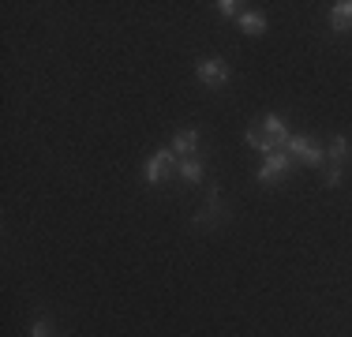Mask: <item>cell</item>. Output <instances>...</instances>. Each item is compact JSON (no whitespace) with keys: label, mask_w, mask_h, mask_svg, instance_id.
<instances>
[{"label":"cell","mask_w":352,"mask_h":337,"mask_svg":"<svg viewBox=\"0 0 352 337\" xmlns=\"http://www.w3.org/2000/svg\"><path fill=\"white\" fill-rule=\"evenodd\" d=\"M326 165H330V162H326ZM322 184H326V188H338V184H341V165H330V168H326Z\"/></svg>","instance_id":"obj_14"},{"label":"cell","mask_w":352,"mask_h":337,"mask_svg":"<svg viewBox=\"0 0 352 337\" xmlns=\"http://www.w3.org/2000/svg\"><path fill=\"white\" fill-rule=\"evenodd\" d=\"M266 27H270V23H266V15H258V12H244V15H240V30L251 34V38H255V34H266Z\"/></svg>","instance_id":"obj_11"},{"label":"cell","mask_w":352,"mask_h":337,"mask_svg":"<svg viewBox=\"0 0 352 337\" xmlns=\"http://www.w3.org/2000/svg\"><path fill=\"white\" fill-rule=\"evenodd\" d=\"M258 128H266V135H270V139L278 142V150H285V142H289V128H285V120H281L278 113H266Z\"/></svg>","instance_id":"obj_8"},{"label":"cell","mask_w":352,"mask_h":337,"mask_svg":"<svg viewBox=\"0 0 352 337\" xmlns=\"http://www.w3.org/2000/svg\"><path fill=\"white\" fill-rule=\"evenodd\" d=\"M229 75H232V67L225 56H206V61L195 64V79L203 83V87H225Z\"/></svg>","instance_id":"obj_1"},{"label":"cell","mask_w":352,"mask_h":337,"mask_svg":"<svg viewBox=\"0 0 352 337\" xmlns=\"http://www.w3.org/2000/svg\"><path fill=\"white\" fill-rule=\"evenodd\" d=\"M53 334V323H49V318H38L34 326H30V337H49Z\"/></svg>","instance_id":"obj_15"},{"label":"cell","mask_w":352,"mask_h":337,"mask_svg":"<svg viewBox=\"0 0 352 337\" xmlns=\"http://www.w3.org/2000/svg\"><path fill=\"white\" fill-rule=\"evenodd\" d=\"M349 157H352V142L345 139V135H333L330 150H326V162H330V165H345Z\"/></svg>","instance_id":"obj_9"},{"label":"cell","mask_w":352,"mask_h":337,"mask_svg":"<svg viewBox=\"0 0 352 337\" xmlns=\"http://www.w3.org/2000/svg\"><path fill=\"white\" fill-rule=\"evenodd\" d=\"M244 139H248V146H255L263 157H270L274 150H278V142H274L266 131H258V124H255V128H248V135H244Z\"/></svg>","instance_id":"obj_10"},{"label":"cell","mask_w":352,"mask_h":337,"mask_svg":"<svg viewBox=\"0 0 352 337\" xmlns=\"http://www.w3.org/2000/svg\"><path fill=\"white\" fill-rule=\"evenodd\" d=\"M195 150H199V131H195V128H184V131L173 139V154L184 157V162H188V157H195Z\"/></svg>","instance_id":"obj_6"},{"label":"cell","mask_w":352,"mask_h":337,"mask_svg":"<svg viewBox=\"0 0 352 337\" xmlns=\"http://www.w3.org/2000/svg\"><path fill=\"white\" fill-rule=\"evenodd\" d=\"M285 150H289L292 157H300L304 165H311V168H322V165H326V154L315 146L311 139H307V135H289V142H285Z\"/></svg>","instance_id":"obj_2"},{"label":"cell","mask_w":352,"mask_h":337,"mask_svg":"<svg viewBox=\"0 0 352 337\" xmlns=\"http://www.w3.org/2000/svg\"><path fill=\"white\" fill-rule=\"evenodd\" d=\"M173 157H176L173 146H162V150H157V154L146 162V173H142V176H146V184H162L165 173L173 168Z\"/></svg>","instance_id":"obj_4"},{"label":"cell","mask_w":352,"mask_h":337,"mask_svg":"<svg viewBox=\"0 0 352 337\" xmlns=\"http://www.w3.org/2000/svg\"><path fill=\"white\" fill-rule=\"evenodd\" d=\"M330 27L338 34H349L352 30V0H338L330 8Z\"/></svg>","instance_id":"obj_7"},{"label":"cell","mask_w":352,"mask_h":337,"mask_svg":"<svg viewBox=\"0 0 352 337\" xmlns=\"http://www.w3.org/2000/svg\"><path fill=\"white\" fill-rule=\"evenodd\" d=\"M221 214H225V206H221V191L210 188V191H206V206L195 214V225H199V229H203V225H214Z\"/></svg>","instance_id":"obj_5"},{"label":"cell","mask_w":352,"mask_h":337,"mask_svg":"<svg viewBox=\"0 0 352 337\" xmlns=\"http://www.w3.org/2000/svg\"><path fill=\"white\" fill-rule=\"evenodd\" d=\"M217 12H221L225 19H240V15H244V4H240V0H217Z\"/></svg>","instance_id":"obj_13"},{"label":"cell","mask_w":352,"mask_h":337,"mask_svg":"<svg viewBox=\"0 0 352 337\" xmlns=\"http://www.w3.org/2000/svg\"><path fill=\"white\" fill-rule=\"evenodd\" d=\"M289 168H292V154L289 150H274V154L263 157V165H258V184H278Z\"/></svg>","instance_id":"obj_3"},{"label":"cell","mask_w":352,"mask_h":337,"mask_svg":"<svg viewBox=\"0 0 352 337\" xmlns=\"http://www.w3.org/2000/svg\"><path fill=\"white\" fill-rule=\"evenodd\" d=\"M203 173H206V168H203V162H195V157L180 162V176H184L188 184H199V180H203Z\"/></svg>","instance_id":"obj_12"}]
</instances>
